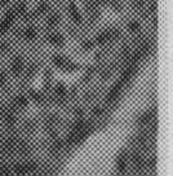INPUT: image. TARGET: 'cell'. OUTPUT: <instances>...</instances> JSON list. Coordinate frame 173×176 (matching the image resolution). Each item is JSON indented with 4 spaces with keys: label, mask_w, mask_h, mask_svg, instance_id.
<instances>
[{
    "label": "cell",
    "mask_w": 173,
    "mask_h": 176,
    "mask_svg": "<svg viewBox=\"0 0 173 176\" xmlns=\"http://www.w3.org/2000/svg\"><path fill=\"white\" fill-rule=\"evenodd\" d=\"M124 166H125L124 158L120 157V159H119V171H123V170H124Z\"/></svg>",
    "instance_id": "1"
},
{
    "label": "cell",
    "mask_w": 173,
    "mask_h": 176,
    "mask_svg": "<svg viewBox=\"0 0 173 176\" xmlns=\"http://www.w3.org/2000/svg\"><path fill=\"white\" fill-rule=\"evenodd\" d=\"M26 37L27 38H34L35 37V30H34V28H29V30H27Z\"/></svg>",
    "instance_id": "2"
},
{
    "label": "cell",
    "mask_w": 173,
    "mask_h": 176,
    "mask_svg": "<svg viewBox=\"0 0 173 176\" xmlns=\"http://www.w3.org/2000/svg\"><path fill=\"white\" fill-rule=\"evenodd\" d=\"M129 28H130V30H138V28H140V25L137 23V22H132V23L129 25Z\"/></svg>",
    "instance_id": "3"
}]
</instances>
